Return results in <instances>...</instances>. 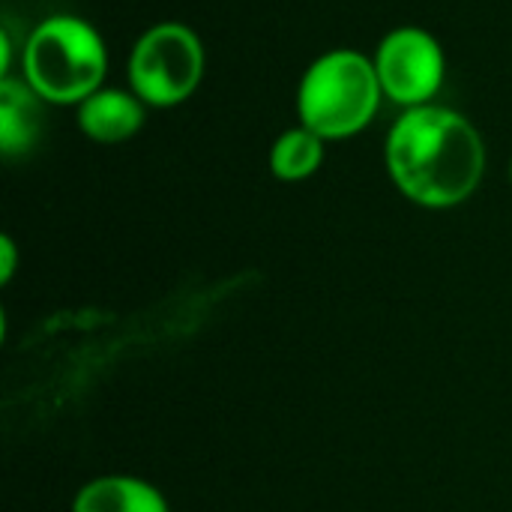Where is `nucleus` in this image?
I'll return each instance as SVG.
<instances>
[{
  "instance_id": "obj_1",
  "label": "nucleus",
  "mask_w": 512,
  "mask_h": 512,
  "mask_svg": "<svg viewBox=\"0 0 512 512\" xmlns=\"http://www.w3.org/2000/svg\"><path fill=\"white\" fill-rule=\"evenodd\" d=\"M387 171L396 189L429 210L468 201L486 174V144L477 126L441 105L408 108L387 135Z\"/></svg>"
},
{
  "instance_id": "obj_2",
  "label": "nucleus",
  "mask_w": 512,
  "mask_h": 512,
  "mask_svg": "<svg viewBox=\"0 0 512 512\" xmlns=\"http://www.w3.org/2000/svg\"><path fill=\"white\" fill-rule=\"evenodd\" d=\"M108 69L105 42L93 24L75 15H51L33 27L24 45V84L54 105L84 102L102 87Z\"/></svg>"
},
{
  "instance_id": "obj_3",
  "label": "nucleus",
  "mask_w": 512,
  "mask_h": 512,
  "mask_svg": "<svg viewBox=\"0 0 512 512\" xmlns=\"http://www.w3.org/2000/svg\"><path fill=\"white\" fill-rule=\"evenodd\" d=\"M384 99L375 63L351 48L321 54L297 90L300 126L324 141H342L372 123Z\"/></svg>"
},
{
  "instance_id": "obj_4",
  "label": "nucleus",
  "mask_w": 512,
  "mask_h": 512,
  "mask_svg": "<svg viewBox=\"0 0 512 512\" xmlns=\"http://www.w3.org/2000/svg\"><path fill=\"white\" fill-rule=\"evenodd\" d=\"M204 75V48L192 27L162 21L150 27L132 48L129 84L144 105L171 108L186 102Z\"/></svg>"
},
{
  "instance_id": "obj_5",
  "label": "nucleus",
  "mask_w": 512,
  "mask_h": 512,
  "mask_svg": "<svg viewBox=\"0 0 512 512\" xmlns=\"http://www.w3.org/2000/svg\"><path fill=\"white\" fill-rule=\"evenodd\" d=\"M372 63L384 96L405 108L432 105V96L444 84L441 42L423 27L390 30L381 39Z\"/></svg>"
},
{
  "instance_id": "obj_6",
  "label": "nucleus",
  "mask_w": 512,
  "mask_h": 512,
  "mask_svg": "<svg viewBox=\"0 0 512 512\" xmlns=\"http://www.w3.org/2000/svg\"><path fill=\"white\" fill-rule=\"evenodd\" d=\"M78 126L96 144H120L144 126V102L135 93L99 87L78 105Z\"/></svg>"
},
{
  "instance_id": "obj_7",
  "label": "nucleus",
  "mask_w": 512,
  "mask_h": 512,
  "mask_svg": "<svg viewBox=\"0 0 512 512\" xmlns=\"http://www.w3.org/2000/svg\"><path fill=\"white\" fill-rule=\"evenodd\" d=\"M72 512H171V507L153 483L129 474H108L78 489Z\"/></svg>"
},
{
  "instance_id": "obj_8",
  "label": "nucleus",
  "mask_w": 512,
  "mask_h": 512,
  "mask_svg": "<svg viewBox=\"0 0 512 512\" xmlns=\"http://www.w3.org/2000/svg\"><path fill=\"white\" fill-rule=\"evenodd\" d=\"M42 99L24 84L0 81V150L6 159L27 153L42 132Z\"/></svg>"
},
{
  "instance_id": "obj_9",
  "label": "nucleus",
  "mask_w": 512,
  "mask_h": 512,
  "mask_svg": "<svg viewBox=\"0 0 512 512\" xmlns=\"http://www.w3.org/2000/svg\"><path fill=\"white\" fill-rule=\"evenodd\" d=\"M321 162H324V138L306 126L282 132L270 150V171L285 183L312 177L321 168Z\"/></svg>"
},
{
  "instance_id": "obj_10",
  "label": "nucleus",
  "mask_w": 512,
  "mask_h": 512,
  "mask_svg": "<svg viewBox=\"0 0 512 512\" xmlns=\"http://www.w3.org/2000/svg\"><path fill=\"white\" fill-rule=\"evenodd\" d=\"M18 267V249L9 234L0 237V285H9Z\"/></svg>"
}]
</instances>
